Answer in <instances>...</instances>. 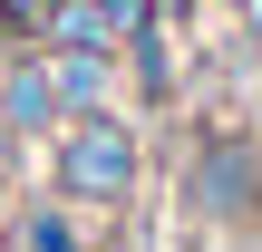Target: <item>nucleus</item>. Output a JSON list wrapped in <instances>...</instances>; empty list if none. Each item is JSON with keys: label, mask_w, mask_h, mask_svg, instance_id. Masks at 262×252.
<instances>
[{"label": "nucleus", "mask_w": 262, "mask_h": 252, "mask_svg": "<svg viewBox=\"0 0 262 252\" xmlns=\"http://www.w3.org/2000/svg\"><path fill=\"white\" fill-rule=\"evenodd\" d=\"M126 87H136V107H175V29H136L126 39Z\"/></svg>", "instance_id": "6"}, {"label": "nucleus", "mask_w": 262, "mask_h": 252, "mask_svg": "<svg viewBox=\"0 0 262 252\" xmlns=\"http://www.w3.org/2000/svg\"><path fill=\"white\" fill-rule=\"evenodd\" d=\"M19 252H97V243L78 233V214H68L58 194H39V204L19 214Z\"/></svg>", "instance_id": "7"}, {"label": "nucleus", "mask_w": 262, "mask_h": 252, "mask_svg": "<svg viewBox=\"0 0 262 252\" xmlns=\"http://www.w3.org/2000/svg\"><path fill=\"white\" fill-rule=\"evenodd\" d=\"M107 19H117V39H136V29H165V19H156V0H107Z\"/></svg>", "instance_id": "9"}, {"label": "nucleus", "mask_w": 262, "mask_h": 252, "mask_svg": "<svg viewBox=\"0 0 262 252\" xmlns=\"http://www.w3.org/2000/svg\"><path fill=\"white\" fill-rule=\"evenodd\" d=\"M204 10H243V0H204Z\"/></svg>", "instance_id": "12"}, {"label": "nucleus", "mask_w": 262, "mask_h": 252, "mask_svg": "<svg viewBox=\"0 0 262 252\" xmlns=\"http://www.w3.org/2000/svg\"><path fill=\"white\" fill-rule=\"evenodd\" d=\"M185 214L204 233H262V136L214 126L185 155Z\"/></svg>", "instance_id": "2"}, {"label": "nucleus", "mask_w": 262, "mask_h": 252, "mask_svg": "<svg viewBox=\"0 0 262 252\" xmlns=\"http://www.w3.org/2000/svg\"><path fill=\"white\" fill-rule=\"evenodd\" d=\"M136 185H146V126H136L126 107L68 117V126L49 136V194H58L68 214H126Z\"/></svg>", "instance_id": "1"}, {"label": "nucleus", "mask_w": 262, "mask_h": 252, "mask_svg": "<svg viewBox=\"0 0 262 252\" xmlns=\"http://www.w3.org/2000/svg\"><path fill=\"white\" fill-rule=\"evenodd\" d=\"M233 19H243V39H253V49H262V0H243Z\"/></svg>", "instance_id": "11"}, {"label": "nucleus", "mask_w": 262, "mask_h": 252, "mask_svg": "<svg viewBox=\"0 0 262 252\" xmlns=\"http://www.w3.org/2000/svg\"><path fill=\"white\" fill-rule=\"evenodd\" d=\"M0 126H10L19 146H49V136L68 126L58 78H49V49H10V58H0Z\"/></svg>", "instance_id": "3"}, {"label": "nucleus", "mask_w": 262, "mask_h": 252, "mask_svg": "<svg viewBox=\"0 0 262 252\" xmlns=\"http://www.w3.org/2000/svg\"><path fill=\"white\" fill-rule=\"evenodd\" d=\"M39 49H88V58H126V39H117V19H107V0H49V19H39Z\"/></svg>", "instance_id": "5"}, {"label": "nucleus", "mask_w": 262, "mask_h": 252, "mask_svg": "<svg viewBox=\"0 0 262 252\" xmlns=\"http://www.w3.org/2000/svg\"><path fill=\"white\" fill-rule=\"evenodd\" d=\"M49 78H58V107L68 117H107V107H126V58H88V49H49Z\"/></svg>", "instance_id": "4"}, {"label": "nucleus", "mask_w": 262, "mask_h": 252, "mask_svg": "<svg viewBox=\"0 0 262 252\" xmlns=\"http://www.w3.org/2000/svg\"><path fill=\"white\" fill-rule=\"evenodd\" d=\"M19 165H29V146H19V136H10V126H0V194H10V185H19Z\"/></svg>", "instance_id": "10"}, {"label": "nucleus", "mask_w": 262, "mask_h": 252, "mask_svg": "<svg viewBox=\"0 0 262 252\" xmlns=\"http://www.w3.org/2000/svg\"><path fill=\"white\" fill-rule=\"evenodd\" d=\"M39 19H49V0H0V58L10 49H39Z\"/></svg>", "instance_id": "8"}]
</instances>
